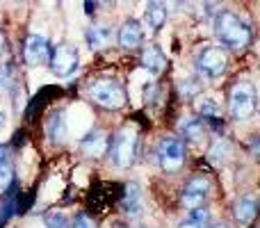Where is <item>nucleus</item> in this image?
I'll use <instances>...</instances> for the list:
<instances>
[{
    "mask_svg": "<svg viewBox=\"0 0 260 228\" xmlns=\"http://www.w3.org/2000/svg\"><path fill=\"white\" fill-rule=\"evenodd\" d=\"M108 146H110V142L103 130H94L87 137H82V142H80V148L87 157H103L108 153Z\"/></svg>",
    "mask_w": 260,
    "mask_h": 228,
    "instance_id": "obj_10",
    "label": "nucleus"
},
{
    "mask_svg": "<svg viewBox=\"0 0 260 228\" xmlns=\"http://www.w3.org/2000/svg\"><path fill=\"white\" fill-rule=\"evenodd\" d=\"M133 228H144V226H133Z\"/></svg>",
    "mask_w": 260,
    "mask_h": 228,
    "instance_id": "obj_32",
    "label": "nucleus"
},
{
    "mask_svg": "<svg viewBox=\"0 0 260 228\" xmlns=\"http://www.w3.org/2000/svg\"><path fill=\"white\" fill-rule=\"evenodd\" d=\"M5 48H7V37H5V32L0 30V55L5 53Z\"/></svg>",
    "mask_w": 260,
    "mask_h": 228,
    "instance_id": "obj_29",
    "label": "nucleus"
},
{
    "mask_svg": "<svg viewBox=\"0 0 260 228\" xmlns=\"http://www.w3.org/2000/svg\"><path fill=\"white\" fill-rule=\"evenodd\" d=\"M180 133H183V137L187 139V142L201 144L203 139H206V123H203V119H197V116L185 119L183 125H180Z\"/></svg>",
    "mask_w": 260,
    "mask_h": 228,
    "instance_id": "obj_16",
    "label": "nucleus"
},
{
    "mask_svg": "<svg viewBox=\"0 0 260 228\" xmlns=\"http://www.w3.org/2000/svg\"><path fill=\"white\" fill-rule=\"evenodd\" d=\"M16 89V67L12 62L0 67V94L3 96H12Z\"/></svg>",
    "mask_w": 260,
    "mask_h": 228,
    "instance_id": "obj_20",
    "label": "nucleus"
},
{
    "mask_svg": "<svg viewBox=\"0 0 260 228\" xmlns=\"http://www.w3.org/2000/svg\"><path fill=\"white\" fill-rule=\"evenodd\" d=\"M231 155H233V148H231V144L226 142V139H217V142L210 146V151H208V160H210L215 167L226 165V162L231 160Z\"/></svg>",
    "mask_w": 260,
    "mask_h": 228,
    "instance_id": "obj_18",
    "label": "nucleus"
},
{
    "mask_svg": "<svg viewBox=\"0 0 260 228\" xmlns=\"http://www.w3.org/2000/svg\"><path fill=\"white\" fill-rule=\"evenodd\" d=\"M78 64H80V55H78V48L71 44H62L57 46L53 55H50V69L57 78H67L71 73H76Z\"/></svg>",
    "mask_w": 260,
    "mask_h": 228,
    "instance_id": "obj_7",
    "label": "nucleus"
},
{
    "mask_svg": "<svg viewBox=\"0 0 260 228\" xmlns=\"http://www.w3.org/2000/svg\"><path fill=\"white\" fill-rule=\"evenodd\" d=\"M197 71L206 80H215V78L224 76L226 71V53L219 46H208L199 53L197 57Z\"/></svg>",
    "mask_w": 260,
    "mask_h": 228,
    "instance_id": "obj_6",
    "label": "nucleus"
},
{
    "mask_svg": "<svg viewBox=\"0 0 260 228\" xmlns=\"http://www.w3.org/2000/svg\"><path fill=\"white\" fill-rule=\"evenodd\" d=\"M208 224H210V208L197 206L189 210V217L178 228H206Z\"/></svg>",
    "mask_w": 260,
    "mask_h": 228,
    "instance_id": "obj_19",
    "label": "nucleus"
},
{
    "mask_svg": "<svg viewBox=\"0 0 260 228\" xmlns=\"http://www.w3.org/2000/svg\"><path fill=\"white\" fill-rule=\"evenodd\" d=\"M14 210H16V197H12L3 208H0V228L5 226V221H9V217L14 215Z\"/></svg>",
    "mask_w": 260,
    "mask_h": 228,
    "instance_id": "obj_25",
    "label": "nucleus"
},
{
    "mask_svg": "<svg viewBox=\"0 0 260 228\" xmlns=\"http://www.w3.org/2000/svg\"><path fill=\"white\" fill-rule=\"evenodd\" d=\"M137 144H139V135L133 125L128 128H121L112 139V162L119 167V169H128L133 167L135 157H137Z\"/></svg>",
    "mask_w": 260,
    "mask_h": 228,
    "instance_id": "obj_3",
    "label": "nucleus"
},
{
    "mask_svg": "<svg viewBox=\"0 0 260 228\" xmlns=\"http://www.w3.org/2000/svg\"><path fill=\"white\" fill-rule=\"evenodd\" d=\"M12 183H14V167L9 165V160L0 167V194L9 192L12 189Z\"/></svg>",
    "mask_w": 260,
    "mask_h": 228,
    "instance_id": "obj_23",
    "label": "nucleus"
},
{
    "mask_svg": "<svg viewBox=\"0 0 260 228\" xmlns=\"http://www.w3.org/2000/svg\"><path fill=\"white\" fill-rule=\"evenodd\" d=\"M167 21V7L165 0H148L146 5V23L153 30H160Z\"/></svg>",
    "mask_w": 260,
    "mask_h": 228,
    "instance_id": "obj_17",
    "label": "nucleus"
},
{
    "mask_svg": "<svg viewBox=\"0 0 260 228\" xmlns=\"http://www.w3.org/2000/svg\"><path fill=\"white\" fill-rule=\"evenodd\" d=\"M142 67L146 69L151 76H157V73L165 71L167 57L162 55V50L157 48V46H148V48L142 53Z\"/></svg>",
    "mask_w": 260,
    "mask_h": 228,
    "instance_id": "obj_14",
    "label": "nucleus"
},
{
    "mask_svg": "<svg viewBox=\"0 0 260 228\" xmlns=\"http://www.w3.org/2000/svg\"><path fill=\"white\" fill-rule=\"evenodd\" d=\"M197 110H199V114L206 116V119H219V112H221L219 103H217L215 99H201L197 105Z\"/></svg>",
    "mask_w": 260,
    "mask_h": 228,
    "instance_id": "obj_21",
    "label": "nucleus"
},
{
    "mask_svg": "<svg viewBox=\"0 0 260 228\" xmlns=\"http://www.w3.org/2000/svg\"><path fill=\"white\" fill-rule=\"evenodd\" d=\"M5 123H7V119H5V114H3V112H0V133H3Z\"/></svg>",
    "mask_w": 260,
    "mask_h": 228,
    "instance_id": "obj_30",
    "label": "nucleus"
},
{
    "mask_svg": "<svg viewBox=\"0 0 260 228\" xmlns=\"http://www.w3.org/2000/svg\"><path fill=\"white\" fill-rule=\"evenodd\" d=\"M258 108V94H256V87L251 82H238V85L231 89L229 96V110L233 114V119L244 121L249 119Z\"/></svg>",
    "mask_w": 260,
    "mask_h": 228,
    "instance_id": "obj_4",
    "label": "nucleus"
},
{
    "mask_svg": "<svg viewBox=\"0 0 260 228\" xmlns=\"http://www.w3.org/2000/svg\"><path fill=\"white\" fill-rule=\"evenodd\" d=\"M46 133H48V137L53 144H62L64 139H67L69 128H67V116H64L62 110L50 114L48 123H46Z\"/></svg>",
    "mask_w": 260,
    "mask_h": 228,
    "instance_id": "obj_13",
    "label": "nucleus"
},
{
    "mask_svg": "<svg viewBox=\"0 0 260 228\" xmlns=\"http://www.w3.org/2000/svg\"><path fill=\"white\" fill-rule=\"evenodd\" d=\"M73 228H96V224L89 219L87 215H78L76 217V224H73Z\"/></svg>",
    "mask_w": 260,
    "mask_h": 228,
    "instance_id": "obj_26",
    "label": "nucleus"
},
{
    "mask_svg": "<svg viewBox=\"0 0 260 228\" xmlns=\"http://www.w3.org/2000/svg\"><path fill=\"white\" fill-rule=\"evenodd\" d=\"M23 57H25L27 67H44L46 62H50V46L48 39L39 35H30L23 46Z\"/></svg>",
    "mask_w": 260,
    "mask_h": 228,
    "instance_id": "obj_8",
    "label": "nucleus"
},
{
    "mask_svg": "<svg viewBox=\"0 0 260 228\" xmlns=\"http://www.w3.org/2000/svg\"><path fill=\"white\" fill-rule=\"evenodd\" d=\"M215 35L219 44H224L231 50H242L251 41V27L247 21L233 12H219L215 18Z\"/></svg>",
    "mask_w": 260,
    "mask_h": 228,
    "instance_id": "obj_1",
    "label": "nucleus"
},
{
    "mask_svg": "<svg viewBox=\"0 0 260 228\" xmlns=\"http://www.w3.org/2000/svg\"><path fill=\"white\" fill-rule=\"evenodd\" d=\"M121 208L133 217H137L142 212V192H139V185H135V183L126 185V192L121 197Z\"/></svg>",
    "mask_w": 260,
    "mask_h": 228,
    "instance_id": "obj_15",
    "label": "nucleus"
},
{
    "mask_svg": "<svg viewBox=\"0 0 260 228\" xmlns=\"http://www.w3.org/2000/svg\"><path fill=\"white\" fill-rule=\"evenodd\" d=\"M144 41V30L142 25H139V21H126L121 25V30H119V44H121V48L126 50H135L139 48Z\"/></svg>",
    "mask_w": 260,
    "mask_h": 228,
    "instance_id": "obj_11",
    "label": "nucleus"
},
{
    "mask_svg": "<svg viewBox=\"0 0 260 228\" xmlns=\"http://www.w3.org/2000/svg\"><path fill=\"white\" fill-rule=\"evenodd\" d=\"M46 228H69V219L62 212H50L46 217Z\"/></svg>",
    "mask_w": 260,
    "mask_h": 228,
    "instance_id": "obj_24",
    "label": "nucleus"
},
{
    "mask_svg": "<svg viewBox=\"0 0 260 228\" xmlns=\"http://www.w3.org/2000/svg\"><path fill=\"white\" fill-rule=\"evenodd\" d=\"M208 194H210V183H208V178H203V176H197V178H192L187 185H185L183 189V203L192 210V208L197 206H203L208 199Z\"/></svg>",
    "mask_w": 260,
    "mask_h": 228,
    "instance_id": "obj_9",
    "label": "nucleus"
},
{
    "mask_svg": "<svg viewBox=\"0 0 260 228\" xmlns=\"http://www.w3.org/2000/svg\"><path fill=\"white\" fill-rule=\"evenodd\" d=\"M251 153H253L256 157H260V137H258V139H253V142H251Z\"/></svg>",
    "mask_w": 260,
    "mask_h": 228,
    "instance_id": "obj_28",
    "label": "nucleus"
},
{
    "mask_svg": "<svg viewBox=\"0 0 260 228\" xmlns=\"http://www.w3.org/2000/svg\"><path fill=\"white\" fill-rule=\"evenodd\" d=\"M108 37H110L108 27H91V30H87V41H89L91 48H103Z\"/></svg>",
    "mask_w": 260,
    "mask_h": 228,
    "instance_id": "obj_22",
    "label": "nucleus"
},
{
    "mask_svg": "<svg viewBox=\"0 0 260 228\" xmlns=\"http://www.w3.org/2000/svg\"><path fill=\"white\" fill-rule=\"evenodd\" d=\"M256 212H258V199L253 197V194H244V197L235 203V219L242 226L251 224V221L256 219Z\"/></svg>",
    "mask_w": 260,
    "mask_h": 228,
    "instance_id": "obj_12",
    "label": "nucleus"
},
{
    "mask_svg": "<svg viewBox=\"0 0 260 228\" xmlns=\"http://www.w3.org/2000/svg\"><path fill=\"white\" fill-rule=\"evenodd\" d=\"M212 228H229V226H224V224H219V226H212Z\"/></svg>",
    "mask_w": 260,
    "mask_h": 228,
    "instance_id": "obj_31",
    "label": "nucleus"
},
{
    "mask_svg": "<svg viewBox=\"0 0 260 228\" xmlns=\"http://www.w3.org/2000/svg\"><path fill=\"white\" fill-rule=\"evenodd\" d=\"M9 160V146H0V167Z\"/></svg>",
    "mask_w": 260,
    "mask_h": 228,
    "instance_id": "obj_27",
    "label": "nucleus"
},
{
    "mask_svg": "<svg viewBox=\"0 0 260 228\" xmlns=\"http://www.w3.org/2000/svg\"><path fill=\"white\" fill-rule=\"evenodd\" d=\"M185 157H187V146L180 137H165L157 146V162L167 174H176L178 169H183Z\"/></svg>",
    "mask_w": 260,
    "mask_h": 228,
    "instance_id": "obj_5",
    "label": "nucleus"
},
{
    "mask_svg": "<svg viewBox=\"0 0 260 228\" xmlns=\"http://www.w3.org/2000/svg\"><path fill=\"white\" fill-rule=\"evenodd\" d=\"M87 96H89V101H94L96 105L105 110H119L128 101L126 89L117 80H94L87 87Z\"/></svg>",
    "mask_w": 260,
    "mask_h": 228,
    "instance_id": "obj_2",
    "label": "nucleus"
}]
</instances>
